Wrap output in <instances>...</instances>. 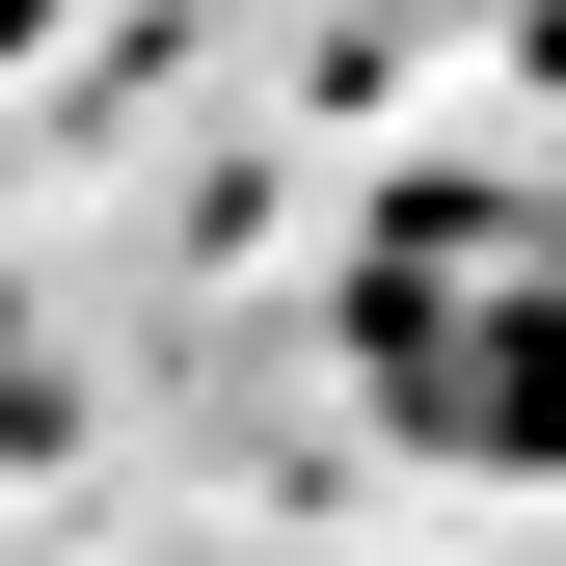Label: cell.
Returning a JSON list of instances; mask_svg holds the SVG:
<instances>
[{
  "instance_id": "1",
  "label": "cell",
  "mask_w": 566,
  "mask_h": 566,
  "mask_svg": "<svg viewBox=\"0 0 566 566\" xmlns=\"http://www.w3.org/2000/svg\"><path fill=\"white\" fill-rule=\"evenodd\" d=\"M350 350L378 405L485 485H566V189H405L350 243Z\"/></svg>"
}]
</instances>
